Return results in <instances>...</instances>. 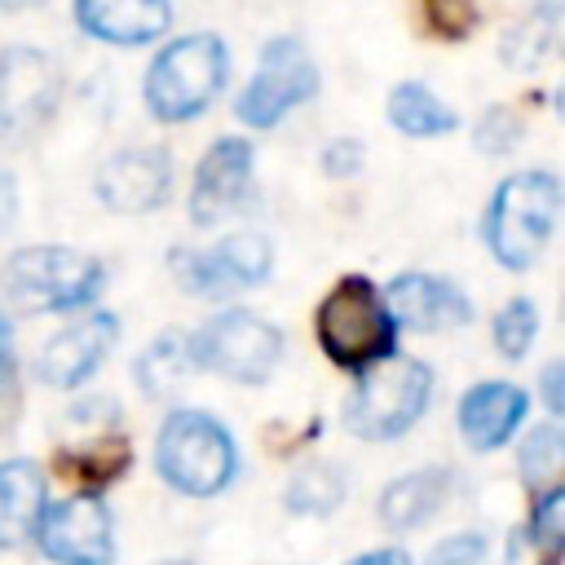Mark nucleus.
Returning <instances> with one entry per match:
<instances>
[{
  "label": "nucleus",
  "mask_w": 565,
  "mask_h": 565,
  "mask_svg": "<svg viewBox=\"0 0 565 565\" xmlns=\"http://www.w3.org/2000/svg\"><path fill=\"white\" fill-rule=\"evenodd\" d=\"M516 141H521V115L512 106H486L481 119H477V128H472V146L481 154L499 159V154L516 150Z\"/></svg>",
  "instance_id": "nucleus-27"
},
{
  "label": "nucleus",
  "mask_w": 565,
  "mask_h": 565,
  "mask_svg": "<svg viewBox=\"0 0 565 565\" xmlns=\"http://www.w3.org/2000/svg\"><path fill=\"white\" fill-rule=\"evenodd\" d=\"M230 79V49L212 31L168 40L146 66V110L159 124H190L199 119Z\"/></svg>",
  "instance_id": "nucleus-2"
},
{
  "label": "nucleus",
  "mask_w": 565,
  "mask_h": 565,
  "mask_svg": "<svg viewBox=\"0 0 565 565\" xmlns=\"http://www.w3.org/2000/svg\"><path fill=\"white\" fill-rule=\"evenodd\" d=\"M322 353L344 371H366L397 353V322L366 274H344L313 313Z\"/></svg>",
  "instance_id": "nucleus-3"
},
{
  "label": "nucleus",
  "mask_w": 565,
  "mask_h": 565,
  "mask_svg": "<svg viewBox=\"0 0 565 565\" xmlns=\"http://www.w3.org/2000/svg\"><path fill=\"white\" fill-rule=\"evenodd\" d=\"M349 565H415L402 547H380V552H362V556H353Z\"/></svg>",
  "instance_id": "nucleus-33"
},
{
  "label": "nucleus",
  "mask_w": 565,
  "mask_h": 565,
  "mask_svg": "<svg viewBox=\"0 0 565 565\" xmlns=\"http://www.w3.org/2000/svg\"><path fill=\"white\" fill-rule=\"evenodd\" d=\"M561 380H565V366H561V362H547V366H543V406H547L552 419L565 411V384H561Z\"/></svg>",
  "instance_id": "nucleus-31"
},
{
  "label": "nucleus",
  "mask_w": 565,
  "mask_h": 565,
  "mask_svg": "<svg viewBox=\"0 0 565 565\" xmlns=\"http://www.w3.org/2000/svg\"><path fill=\"white\" fill-rule=\"evenodd\" d=\"M450 486H455V477H450V468H441V463L402 472L397 481H388V486L380 490V503H375L380 525H384V530H397V534L419 530L424 521H433V516L441 512V503L450 499Z\"/></svg>",
  "instance_id": "nucleus-18"
},
{
  "label": "nucleus",
  "mask_w": 565,
  "mask_h": 565,
  "mask_svg": "<svg viewBox=\"0 0 565 565\" xmlns=\"http://www.w3.org/2000/svg\"><path fill=\"white\" fill-rule=\"evenodd\" d=\"M190 371H194V358H190V335L185 331L154 335L137 353V362H132V375H137V384H141L146 397H168Z\"/></svg>",
  "instance_id": "nucleus-21"
},
{
  "label": "nucleus",
  "mask_w": 565,
  "mask_h": 565,
  "mask_svg": "<svg viewBox=\"0 0 565 565\" xmlns=\"http://www.w3.org/2000/svg\"><path fill=\"white\" fill-rule=\"evenodd\" d=\"M287 353L282 331L247 309H221L199 331H190L194 371H216L234 384H265Z\"/></svg>",
  "instance_id": "nucleus-7"
},
{
  "label": "nucleus",
  "mask_w": 565,
  "mask_h": 565,
  "mask_svg": "<svg viewBox=\"0 0 565 565\" xmlns=\"http://www.w3.org/2000/svg\"><path fill=\"white\" fill-rule=\"evenodd\" d=\"M44 508H49V490L35 459H4L0 463V552L35 539Z\"/></svg>",
  "instance_id": "nucleus-19"
},
{
  "label": "nucleus",
  "mask_w": 565,
  "mask_h": 565,
  "mask_svg": "<svg viewBox=\"0 0 565 565\" xmlns=\"http://www.w3.org/2000/svg\"><path fill=\"white\" fill-rule=\"evenodd\" d=\"M424 22L441 40H468L477 9H472V0H424Z\"/></svg>",
  "instance_id": "nucleus-28"
},
{
  "label": "nucleus",
  "mask_w": 565,
  "mask_h": 565,
  "mask_svg": "<svg viewBox=\"0 0 565 565\" xmlns=\"http://www.w3.org/2000/svg\"><path fill=\"white\" fill-rule=\"evenodd\" d=\"M424 565H486V539L477 530H463V534H450L441 539Z\"/></svg>",
  "instance_id": "nucleus-29"
},
{
  "label": "nucleus",
  "mask_w": 565,
  "mask_h": 565,
  "mask_svg": "<svg viewBox=\"0 0 565 565\" xmlns=\"http://www.w3.org/2000/svg\"><path fill=\"white\" fill-rule=\"evenodd\" d=\"M13 221H18V181L13 172L0 168V238L13 230Z\"/></svg>",
  "instance_id": "nucleus-32"
},
{
  "label": "nucleus",
  "mask_w": 565,
  "mask_h": 565,
  "mask_svg": "<svg viewBox=\"0 0 565 565\" xmlns=\"http://www.w3.org/2000/svg\"><path fill=\"white\" fill-rule=\"evenodd\" d=\"M534 335H539V305H534L530 296H512V300L494 313V322H490V340H494V349H499L508 362H521V358L530 353Z\"/></svg>",
  "instance_id": "nucleus-25"
},
{
  "label": "nucleus",
  "mask_w": 565,
  "mask_h": 565,
  "mask_svg": "<svg viewBox=\"0 0 565 565\" xmlns=\"http://www.w3.org/2000/svg\"><path fill=\"white\" fill-rule=\"evenodd\" d=\"M561 216V181L547 168H530V172H512L494 185V194L486 199V216H481V243L490 252V260H499L503 269L521 274L530 269Z\"/></svg>",
  "instance_id": "nucleus-1"
},
{
  "label": "nucleus",
  "mask_w": 565,
  "mask_h": 565,
  "mask_svg": "<svg viewBox=\"0 0 565 565\" xmlns=\"http://www.w3.org/2000/svg\"><path fill=\"white\" fill-rule=\"evenodd\" d=\"M93 194L119 216H146L172 194V154L163 146H124L97 168Z\"/></svg>",
  "instance_id": "nucleus-12"
},
{
  "label": "nucleus",
  "mask_w": 565,
  "mask_h": 565,
  "mask_svg": "<svg viewBox=\"0 0 565 565\" xmlns=\"http://www.w3.org/2000/svg\"><path fill=\"white\" fill-rule=\"evenodd\" d=\"M119 340V318L115 313H88L71 327H62L35 358V380L49 388H79L84 380L97 375V366L110 358Z\"/></svg>",
  "instance_id": "nucleus-15"
},
{
  "label": "nucleus",
  "mask_w": 565,
  "mask_h": 565,
  "mask_svg": "<svg viewBox=\"0 0 565 565\" xmlns=\"http://www.w3.org/2000/svg\"><path fill=\"white\" fill-rule=\"evenodd\" d=\"M525 415H530V393L512 380H481L455 406V424L472 450H499L503 441H512Z\"/></svg>",
  "instance_id": "nucleus-16"
},
{
  "label": "nucleus",
  "mask_w": 565,
  "mask_h": 565,
  "mask_svg": "<svg viewBox=\"0 0 565 565\" xmlns=\"http://www.w3.org/2000/svg\"><path fill=\"white\" fill-rule=\"evenodd\" d=\"M154 468L172 490L212 499L238 477V446L216 415L177 406L154 437Z\"/></svg>",
  "instance_id": "nucleus-4"
},
{
  "label": "nucleus",
  "mask_w": 565,
  "mask_h": 565,
  "mask_svg": "<svg viewBox=\"0 0 565 565\" xmlns=\"http://www.w3.org/2000/svg\"><path fill=\"white\" fill-rule=\"evenodd\" d=\"M556 35H561V4L556 0H539L516 26H508V35H503V62L512 71H534L556 49Z\"/></svg>",
  "instance_id": "nucleus-22"
},
{
  "label": "nucleus",
  "mask_w": 565,
  "mask_h": 565,
  "mask_svg": "<svg viewBox=\"0 0 565 565\" xmlns=\"http://www.w3.org/2000/svg\"><path fill=\"white\" fill-rule=\"evenodd\" d=\"M282 503L296 516H331L344 503V477H340V468L327 463V459L300 463L291 472L287 490H282Z\"/></svg>",
  "instance_id": "nucleus-23"
},
{
  "label": "nucleus",
  "mask_w": 565,
  "mask_h": 565,
  "mask_svg": "<svg viewBox=\"0 0 565 565\" xmlns=\"http://www.w3.org/2000/svg\"><path fill=\"white\" fill-rule=\"evenodd\" d=\"M35 547L53 565H110L115 561V521L97 494H71L44 508L35 525Z\"/></svg>",
  "instance_id": "nucleus-11"
},
{
  "label": "nucleus",
  "mask_w": 565,
  "mask_h": 565,
  "mask_svg": "<svg viewBox=\"0 0 565 565\" xmlns=\"http://www.w3.org/2000/svg\"><path fill=\"white\" fill-rule=\"evenodd\" d=\"M0 282H4V296L22 309L75 313L102 296L106 265L88 252H75L62 243H40V247H18L4 260Z\"/></svg>",
  "instance_id": "nucleus-6"
},
{
  "label": "nucleus",
  "mask_w": 565,
  "mask_h": 565,
  "mask_svg": "<svg viewBox=\"0 0 565 565\" xmlns=\"http://www.w3.org/2000/svg\"><path fill=\"white\" fill-rule=\"evenodd\" d=\"M380 296H384V309L393 313L397 327H411V331H424V335L455 331V327L472 322V300L459 291V282H450L441 274L406 269Z\"/></svg>",
  "instance_id": "nucleus-14"
},
{
  "label": "nucleus",
  "mask_w": 565,
  "mask_h": 565,
  "mask_svg": "<svg viewBox=\"0 0 565 565\" xmlns=\"http://www.w3.org/2000/svg\"><path fill=\"white\" fill-rule=\"evenodd\" d=\"M322 88V71L313 62V53L296 40V35H274L265 40L252 79L243 84L234 115L247 128H274L278 119H287L296 106H305L313 93Z\"/></svg>",
  "instance_id": "nucleus-8"
},
{
  "label": "nucleus",
  "mask_w": 565,
  "mask_h": 565,
  "mask_svg": "<svg viewBox=\"0 0 565 565\" xmlns=\"http://www.w3.org/2000/svg\"><path fill=\"white\" fill-rule=\"evenodd\" d=\"M318 163H322V172H327L331 181H344V177H358V168L366 163V150H362L358 137H331Z\"/></svg>",
  "instance_id": "nucleus-30"
},
{
  "label": "nucleus",
  "mask_w": 565,
  "mask_h": 565,
  "mask_svg": "<svg viewBox=\"0 0 565 565\" xmlns=\"http://www.w3.org/2000/svg\"><path fill=\"white\" fill-rule=\"evenodd\" d=\"M561 459H565V437H561L556 419L530 428V437L521 441V477H525V486H534L539 494L552 490L556 477H561Z\"/></svg>",
  "instance_id": "nucleus-24"
},
{
  "label": "nucleus",
  "mask_w": 565,
  "mask_h": 565,
  "mask_svg": "<svg viewBox=\"0 0 565 565\" xmlns=\"http://www.w3.org/2000/svg\"><path fill=\"white\" fill-rule=\"evenodd\" d=\"M9 375H13V327L0 313V384H9Z\"/></svg>",
  "instance_id": "nucleus-34"
},
{
  "label": "nucleus",
  "mask_w": 565,
  "mask_h": 565,
  "mask_svg": "<svg viewBox=\"0 0 565 565\" xmlns=\"http://www.w3.org/2000/svg\"><path fill=\"white\" fill-rule=\"evenodd\" d=\"M177 282L190 296H225L238 287H260L274 269V243L260 230H234L212 252H172Z\"/></svg>",
  "instance_id": "nucleus-10"
},
{
  "label": "nucleus",
  "mask_w": 565,
  "mask_h": 565,
  "mask_svg": "<svg viewBox=\"0 0 565 565\" xmlns=\"http://www.w3.org/2000/svg\"><path fill=\"white\" fill-rule=\"evenodd\" d=\"M561 539H565V490L552 486V490L539 494V503H534V512H530V543H534L547 561H556V556H561Z\"/></svg>",
  "instance_id": "nucleus-26"
},
{
  "label": "nucleus",
  "mask_w": 565,
  "mask_h": 565,
  "mask_svg": "<svg viewBox=\"0 0 565 565\" xmlns=\"http://www.w3.org/2000/svg\"><path fill=\"white\" fill-rule=\"evenodd\" d=\"M62 66L35 44L0 49V146H26L57 115Z\"/></svg>",
  "instance_id": "nucleus-9"
},
{
  "label": "nucleus",
  "mask_w": 565,
  "mask_h": 565,
  "mask_svg": "<svg viewBox=\"0 0 565 565\" xmlns=\"http://www.w3.org/2000/svg\"><path fill=\"white\" fill-rule=\"evenodd\" d=\"M384 119L402 132V137H446L459 128L455 106H446L428 84L419 79H402L388 88L384 97Z\"/></svg>",
  "instance_id": "nucleus-20"
},
{
  "label": "nucleus",
  "mask_w": 565,
  "mask_h": 565,
  "mask_svg": "<svg viewBox=\"0 0 565 565\" xmlns=\"http://www.w3.org/2000/svg\"><path fill=\"white\" fill-rule=\"evenodd\" d=\"M252 168H256V146L247 137H216L203 150L190 181V199H185L190 221L199 230H212L216 221H225L243 203L252 185Z\"/></svg>",
  "instance_id": "nucleus-13"
},
{
  "label": "nucleus",
  "mask_w": 565,
  "mask_h": 565,
  "mask_svg": "<svg viewBox=\"0 0 565 565\" xmlns=\"http://www.w3.org/2000/svg\"><path fill=\"white\" fill-rule=\"evenodd\" d=\"M75 26L115 49H141L168 35L172 0H75Z\"/></svg>",
  "instance_id": "nucleus-17"
},
{
  "label": "nucleus",
  "mask_w": 565,
  "mask_h": 565,
  "mask_svg": "<svg viewBox=\"0 0 565 565\" xmlns=\"http://www.w3.org/2000/svg\"><path fill=\"white\" fill-rule=\"evenodd\" d=\"M40 4H49V0H0L4 13H26V9H40Z\"/></svg>",
  "instance_id": "nucleus-35"
},
{
  "label": "nucleus",
  "mask_w": 565,
  "mask_h": 565,
  "mask_svg": "<svg viewBox=\"0 0 565 565\" xmlns=\"http://www.w3.org/2000/svg\"><path fill=\"white\" fill-rule=\"evenodd\" d=\"M428 402H433V366L393 353L358 371V384L344 402V428L362 441H397L424 419Z\"/></svg>",
  "instance_id": "nucleus-5"
}]
</instances>
